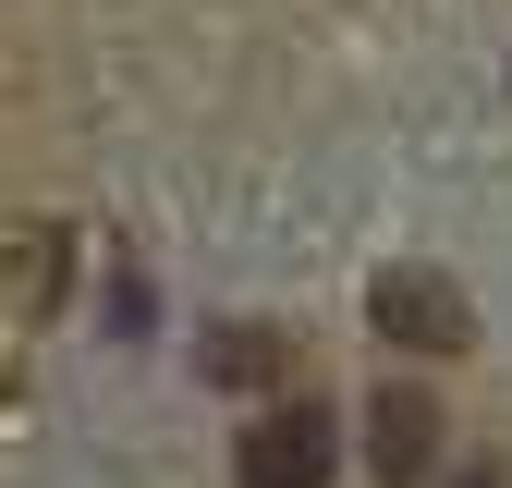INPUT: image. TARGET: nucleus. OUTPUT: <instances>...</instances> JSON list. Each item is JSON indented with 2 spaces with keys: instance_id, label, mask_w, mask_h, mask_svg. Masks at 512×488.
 Instances as JSON below:
<instances>
[{
  "instance_id": "3",
  "label": "nucleus",
  "mask_w": 512,
  "mask_h": 488,
  "mask_svg": "<svg viewBox=\"0 0 512 488\" xmlns=\"http://www.w3.org/2000/svg\"><path fill=\"white\" fill-rule=\"evenodd\" d=\"M366 464L391 476V488H415V476L439 464V403H427L415 379H391V391L366 403Z\"/></svg>"
},
{
  "instance_id": "2",
  "label": "nucleus",
  "mask_w": 512,
  "mask_h": 488,
  "mask_svg": "<svg viewBox=\"0 0 512 488\" xmlns=\"http://www.w3.org/2000/svg\"><path fill=\"white\" fill-rule=\"evenodd\" d=\"M342 440H330V403H269L232 440V488H330Z\"/></svg>"
},
{
  "instance_id": "4",
  "label": "nucleus",
  "mask_w": 512,
  "mask_h": 488,
  "mask_svg": "<svg viewBox=\"0 0 512 488\" xmlns=\"http://www.w3.org/2000/svg\"><path fill=\"white\" fill-rule=\"evenodd\" d=\"M208 379L269 391V379H293V342H281V330H220V342H208Z\"/></svg>"
},
{
  "instance_id": "1",
  "label": "nucleus",
  "mask_w": 512,
  "mask_h": 488,
  "mask_svg": "<svg viewBox=\"0 0 512 488\" xmlns=\"http://www.w3.org/2000/svg\"><path fill=\"white\" fill-rule=\"evenodd\" d=\"M366 330L391 342V354H476V305H464V281H439V269H378L366 281Z\"/></svg>"
}]
</instances>
